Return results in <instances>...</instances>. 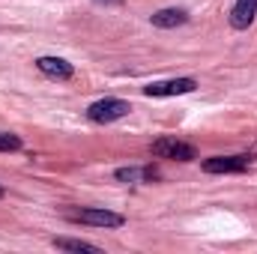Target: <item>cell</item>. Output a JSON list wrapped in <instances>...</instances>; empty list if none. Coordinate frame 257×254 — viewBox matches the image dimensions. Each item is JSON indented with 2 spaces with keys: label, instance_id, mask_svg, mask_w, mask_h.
Listing matches in <instances>:
<instances>
[{
  "label": "cell",
  "instance_id": "7",
  "mask_svg": "<svg viewBox=\"0 0 257 254\" xmlns=\"http://www.w3.org/2000/svg\"><path fill=\"white\" fill-rule=\"evenodd\" d=\"M36 69L42 72V75H48V78H54V81H69L72 78V63L63 60V57H39L36 60Z\"/></svg>",
  "mask_w": 257,
  "mask_h": 254
},
{
  "label": "cell",
  "instance_id": "9",
  "mask_svg": "<svg viewBox=\"0 0 257 254\" xmlns=\"http://www.w3.org/2000/svg\"><path fill=\"white\" fill-rule=\"evenodd\" d=\"M114 177H117L120 183H138V180L153 183V180H159L162 174H159L156 168H120V171H114Z\"/></svg>",
  "mask_w": 257,
  "mask_h": 254
},
{
  "label": "cell",
  "instance_id": "3",
  "mask_svg": "<svg viewBox=\"0 0 257 254\" xmlns=\"http://www.w3.org/2000/svg\"><path fill=\"white\" fill-rule=\"evenodd\" d=\"M66 218L75 224H93V227H123L126 224V218L111 209H75Z\"/></svg>",
  "mask_w": 257,
  "mask_h": 254
},
{
  "label": "cell",
  "instance_id": "12",
  "mask_svg": "<svg viewBox=\"0 0 257 254\" xmlns=\"http://www.w3.org/2000/svg\"><path fill=\"white\" fill-rule=\"evenodd\" d=\"M105 3H117V0H105Z\"/></svg>",
  "mask_w": 257,
  "mask_h": 254
},
{
  "label": "cell",
  "instance_id": "11",
  "mask_svg": "<svg viewBox=\"0 0 257 254\" xmlns=\"http://www.w3.org/2000/svg\"><path fill=\"white\" fill-rule=\"evenodd\" d=\"M21 150V138L12 132H0V153H15Z\"/></svg>",
  "mask_w": 257,
  "mask_h": 254
},
{
  "label": "cell",
  "instance_id": "5",
  "mask_svg": "<svg viewBox=\"0 0 257 254\" xmlns=\"http://www.w3.org/2000/svg\"><path fill=\"white\" fill-rule=\"evenodd\" d=\"M251 156L248 153H239V156H212V159H203V174H242L248 168Z\"/></svg>",
  "mask_w": 257,
  "mask_h": 254
},
{
  "label": "cell",
  "instance_id": "1",
  "mask_svg": "<svg viewBox=\"0 0 257 254\" xmlns=\"http://www.w3.org/2000/svg\"><path fill=\"white\" fill-rule=\"evenodd\" d=\"M128 111H132V105L123 102V99H99V102H93L90 108H87V117L93 120V123H99V126H108V123H114V120H123Z\"/></svg>",
  "mask_w": 257,
  "mask_h": 254
},
{
  "label": "cell",
  "instance_id": "13",
  "mask_svg": "<svg viewBox=\"0 0 257 254\" xmlns=\"http://www.w3.org/2000/svg\"><path fill=\"white\" fill-rule=\"evenodd\" d=\"M0 197H3V186H0Z\"/></svg>",
  "mask_w": 257,
  "mask_h": 254
},
{
  "label": "cell",
  "instance_id": "6",
  "mask_svg": "<svg viewBox=\"0 0 257 254\" xmlns=\"http://www.w3.org/2000/svg\"><path fill=\"white\" fill-rule=\"evenodd\" d=\"M257 18V0H236L230 9V27L233 30H248Z\"/></svg>",
  "mask_w": 257,
  "mask_h": 254
},
{
  "label": "cell",
  "instance_id": "4",
  "mask_svg": "<svg viewBox=\"0 0 257 254\" xmlns=\"http://www.w3.org/2000/svg\"><path fill=\"white\" fill-rule=\"evenodd\" d=\"M197 90V81L194 78H171V81H153L144 87V96L150 99H165V96H186Z\"/></svg>",
  "mask_w": 257,
  "mask_h": 254
},
{
  "label": "cell",
  "instance_id": "10",
  "mask_svg": "<svg viewBox=\"0 0 257 254\" xmlns=\"http://www.w3.org/2000/svg\"><path fill=\"white\" fill-rule=\"evenodd\" d=\"M51 245L60 248V251H99V245H93V242H84V239H66V236H54Z\"/></svg>",
  "mask_w": 257,
  "mask_h": 254
},
{
  "label": "cell",
  "instance_id": "8",
  "mask_svg": "<svg viewBox=\"0 0 257 254\" xmlns=\"http://www.w3.org/2000/svg\"><path fill=\"white\" fill-rule=\"evenodd\" d=\"M153 27H162V30H174V27H183L189 21V12L186 9H159L150 15Z\"/></svg>",
  "mask_w": 257,
  "mask_h": 254
},
{
  "label": "cell",
  "instance_id": "2",
  "mask_svg": "<svg viewBox=\"0 0 257 254\" xmlns=\"http://www.w3.org/2000/svg\"><path fill=\"white\" fill-rule=\"evenodd\" d=\"M150 153H153L156 159H171V162H194V159H197V150H194L192 144L177 141V138H159V141L150 147Z\"/></svg>",
  "mask_w": 257,
  "mask_h": 254
}]
</instances>
